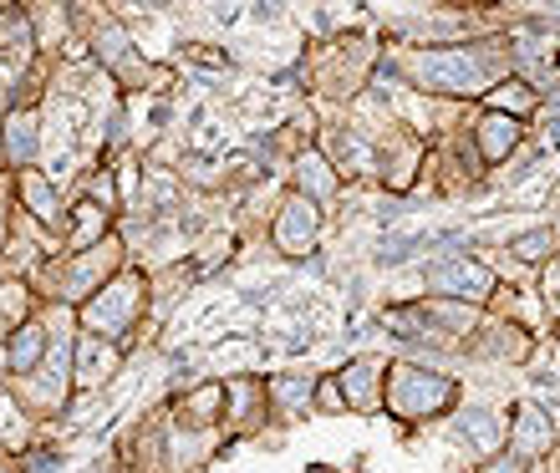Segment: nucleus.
I'll return each mask as SVG.
<instances>
[{"instance_id": "1", "label": "nucleus", "mask_w": 560, "mask_h": 473, "mask_svg": "<svg viewBox=\"0 0 560 473\" xmlns=\"http://www.w3.org/2000/svg\"><path fill=\"white\" fill-rule=\"evenodd\" d=\"M433 285H443V291H464V296H485V270L474 265H443L439 275H433Z\"/></svg>"}, {"instance_id": "3", "label": "nucleus", "mask_w": 560, "mask_h": 473, "mask_svg": "<svg viewBox=\"0 0 560 473\" xmlns=\"http://www.w3.org/2000/svg\"><path fill=\"white\" fill-rule=\"evenodd\" d=\"M36 346H42V341H36V331H26V336H15L11 362H15V367H31V356H36Z\"/></svg>"}, {"instance_id": "2", "label": "nucleus", "mask_w": 560, "mask_h": 473, "mask_svg": "<svg viewBox=\"0 0 560 473\" xmlns=\"http://www.w3.org/2000/svg\"><path fill=\"white\" fill-rule=\"evenodd\" d=\"M423 76H448L443 87H464V82H474V67L469 61H448V57H423Z\"/></svg>"}]
</instances>
